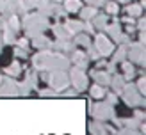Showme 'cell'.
<instances>
[{"label": "cell", "instance_id": "b9f144b4", "mask_svg": "<svg viewBox=\"0 0 146 135\" xmlns=\"http://www.w3.org/2000/svg\"><path fill=\"white\" fill-rule=\"evenodd\" d=\"M135 28H137V30H144V28H146V20H144V18H139V21H137Z\"/></svg>", "mask_w": 146, "mask_h": 135}, {"label": "cell", "instance_id": "6da1fadb", "mask_svg": "<svg viewBox=\"0 0 146 135\" xmlns=\"http://www.w3.org/2000/svg\"><path fill=\"white\" fill-rule=\"evenodd\" d=\"M70 59L64 53H54L50 50H39L32 57V68L36 71H57V69H68Z\"/></svg>", "mask_w": 146, "mask_h": 135}, {"label": "cell", "instance_id": "ee69618b", "mask_svg": "<svg viewBox=\"0 0 146 135\" xmlns=\"http://www.w3.org/2000/svg\"><path fill=\"white\" fill-rule=\"evenodd\" d=\"M125 30H127V34L130 36V34H134L137 28H135V25H134V23H127V28H125Z\"/></svg>", "mask_w": 146, "mask_h": 135}, {"label": "cell", "instance_id": "f1b7e54d", "mask_svg": "<svg viewBox=\"0 0 146 135\" xmlns=\"http://www.w3.org/2000/svg\"><path fill=\"white\" fill-rule=\"evenodd\" d=\"M127 50H128V45H121L118 50H116V53H114V57H112V64H118V62H121V61H125L127 59Z\"/></svg>", "mask_w": 146, "mask_h": 135}, {"label": "cell", "instance_id": "1f68e13d", "mask_svg": "<svg viewBox=\"0 0 146 135\" xmlns=\"http://www.w3.org/2000/svg\"><path fill=\"white\" fill-rule=\"evenodd\" d=\"M114 135H143V133H139L137 130H134V128H125V126H121Z\"/></svg>", "mask_w": 146, "mask_h": 135}, {"label": "cell", "instance_id": "ba28073f", "mask_svg": "<svg viewBox=\"0 0 146 135\" xmlns=\"http://www.w3.org/2000/svg\"><path fill=\"white\" fill-rule=\"evenodd\" d=\"M127 61L130 62H135L139 66L144 68V62H146V57H144V45L141 43H128V50H127Z\"/></svg>", "mask_w": 146, "mask_h": 135}, {"label": "cell", "instance_id": "f907efd6", "mask_svg": "<svg viewBox=\"0 0 146 135\" xmlns=\"http://www.w3.org/2000/svg\"><path fill=\"white\" fill-rule=\"evenodd\" d=\"M2 78H4V76H2V73H0V82H2Z\"/></svg>", "mask_w": 146, "mask_h": 135}, {"label": "cell", "instance_id": "9a60e30c", "mask_svg": "<svg viewBox=\"0 0 146 135\" xmlns=\"http://www.w3.org/2000/svg\"><path fill=\"white\" fill-rule=\"evenodd\" d=\"M31 41H32V46L38 48V50H50L52 48V41H50L46 36H43V34L36 36V38H32Z\"/></svg>", "mask_w": 146, "mask_h": 135}, {"label": "cell", "instance_id": "7a4b0ae2", "mask_svg": "<svg viewBox=\"0 0 146 135\" xmlns=\"http://www.w3.org/2000/svg\"><path fill=\"white\" fill-rule=\"evenodd\" d=\"M48 27H50L48 16H45V14H41V13H34V14L27 13L23 16V20H21V28L25 30V38L27 39H32L36 36L43 34Z\"/></svg>", "mask_w": 146, "mask_h": 135}, {"label": "cell", "instance_id": "3957f363", "mask_svg": "<svg viewBox=\"0 0 146 135\" xmlns=\"http://www.w3.org/2000/svg\"><path fill=\"white\" fill-rule=\"evenodd\" d=\"M41 78L45 80L54 91L61 92L70 85V76H68V69H57V71H41Z\"/></svg>", "mask_w": 146, "mask_h": 135}, {"label": "cell", "instance_id": "ac0fdd59", "mask_svg": "<svg viewBox=\"0 0 146 135\" xmlns=\"http://www.w3.org/2000/svg\"><path fill=\"white\" fill-rule=\"evenodd\" d=\"M34 7H38L39 13L45 14V16H50L54 11V4L50 0H34Z\"/></svg>", "mask_w": 146, "mask_h": 135}, {"label": "cell", "instance_id": "7dc6e473", "mask_svg": "<svg viewBox=\"0 0 146 135\" xmlns=\"http://www.w3.org/2000/svg\"><path fill=\"white\" fill-rule=\"evenodd\" d=\"M137 43H141V45H144L146 43V36H144V30H139V41Z\"/></svg>", "mask_w": 146, "mask_h": 135}, {"label": "cell", "instance_id": "5bb4252c", "mask_svg": "<svg viewBox=\"0 0 146 135\" xmlns=\"http://www.w3.org/2000/svg\"><path fill=\"white\" fill-rule=\"evenodd\" d=\"M52 48H55L57 52H71L77 46L71 43V39H55L52 41Z\"/></svg>", "mask_w": 146, "mask_h": 135}, {"label": "cell", "instance_id": "8992f818", "mask_svg": "<svg viewBox=\"0 0 146 135\" xmlns=\"http://www.w3.org/2000/svg\"><path fill=\"white\" fill-rule=\"evenodd\" d=\"M68 76H70V84L73 85V89H75L77 92H82V91L87 89V75H86V69H80L77 66H73L68 71Z\"/></svg>", "mask_w": 146, "mask_h": 135}, {"label": "cell", "instance_id": "f6af8a7d", "mask_svg": "<svg viewBox=\"0 0 146 135\" xmlns=\"http://www.w3.org/2000/svg\"><path fill=\"white\" fill-rule=\"evenodd\" d=\"M87 4H91V5H104L107 0H86Z\"/></svg>", "mask_w": 146, "mask_h": 135}, {"label": "cell", "instance_id": "9c48e42d", "mask_svg": "<svg viewBox=\"0 0 146 135\" xmlns=\"http://www.w3.org/2000/svg\"><path fill=\"white\" fill-rule=\"evenodd\" d=\"M93 46H94V50L98 52L100 57H109V55L114 52V43L109 39L105 34H96Z\"/></svg>", "mask_w": 146, "mask_h": 135}, {"label": "cell", "instance_id": "4316f807", "mask_svg": "<svg viewBox=\"0 0 146 135\" xmlns=\"http://www.w3.org/2000/svg\"><path fill=\"white\" fill-rule=\"evenodd\" d=\"M78 13H80V20H82V21H89L98 11H96V7H94V5H87V7H80Z\"/></svg>", "mask_w": 146, "mask_h": 135}, {"label": "cell", "instance_id": "44dd1931", "mask_svg": "<svg viewBox=\"0 0 146 135\" xmlns=\"http://www.w3.org/2000/svg\"><path fill=\"white\" fill-rule=\"evenodd\" d=\"M121 69H123V78L128 82V80H132V78L135 76V68H134V64L130 62V61H121Z\"/></svg>", "mask_w": 146, "mask_h": 135}, {"label": "cell", "instance_id": "4dcf8cb0", "mask_svg": "<svg viewBox=\"0 0 146 135\" xmlns=\"http://www.w3.org/2000/svg\"><path fill=\"white\" fill-rule=\"evenodd\" d=\"M104 5H105L107 14H112V16H116V14L119 13V5H118V2H109V0H107Z\"/></svg>", "mask_w": 146, "mask_h": 135}, {"label": "cell", "instance_id": "2e32d148", "mask_svg": "<svg viewBox=\"0 0 146 135\" xmlns=\"http://www.w3.org/2000/svg\"><path fill=\"white\" fill-rule=\"evenodd\" d=\"M64 27L68 28V32H70L71 36H75V34H78V32L84 30V21H82V20H66Z\"/></svg>", "mask_w": 146, "mask_h": 135}, {"label": "cell", "instance_id": "e0dca14e", "mask_svg": "<svg viewBox=\"0 0 146 135\" xmlns=\"http://www.w3.org/2000/svg\"><path fill=\"white\" fill-rule=\"evenodd\" d=\"M109 85L112 87V91L116 92V94H119L123 85H125V78H123V75H118V73H112L111 75V82H109Z\"/></svg>", "mask_w": 146, "mask_h": 135}, {"label": "cell", "instance_id": "ffe728a7", "mask_svg": "<svg viewBox=\"0 0 146 135\" xmlns=\"http://www.w3.org/2000/svg\"><path fill=\"white\" fill-rule=\"evenodd\" d=\"M107 20H109L107 14H98V13H96L89 21H91V25L94 27V30H104L105 25H107Z\"/></svg>", "mask_w": 146, "mask_h": 135}, {"label": "cell", "instance_id": "7bdbcfd3", "mask_svg": "<svg viewBox=\"0 0 146 135\" xmlns=\"http://www.w3.org/2000/svg\"><path fill=\"white\" fill-rule=\"evenodd\" d=\"M77 94H78V92H77L75 89H68L66 92H62V96H66V98H75Z\"/></svg>", "mask_w": 146, "mask_h": 135}, {"label": "cell", "instance_id": "4fadbf2b", "mask_svg": "<svg viewBox=\"0 0 146 135\" xmlns=\"http://www.w3.org/2000/svg\"><path fill=\"white\" fill-rule=\"evenodd\" d=\"M89 76H93L94 84H100V85H104V87H107L109 82H111V73H109L107 69L96 68V69H93L91 73H89Z\"/></svg>", "mask_w": 146, "mask_h": 135}, {"label": "cell", "instance_id": "d6986e66", "mask_svg": "<svg viewBox=\"0 0 146 135\" xmlns=\"http://www.w3.org/2000/svg\"><path fill=\"white\" fill-rule=\"evenodd\" d=\"M52 30L55 34V39H71L73 36L68 32V28L64 27V23H55L52 25Z\"/></svg>", "mask_w": 146, "mask_h": 135}, {"label": "cell", "instance_id": "ab89813d", "mask_svg": "<svg viewBox=\"0 0 146 135\" xmlns=\"http://www.w3.org/2000/svg\"><path fill=\"white\" fill-rule=\"evenodd\" d=\"M82 32H87V34H94V27L89 23V21H84V30Z\"/></svg>", "mask_w": 146, "mask_h": 135}, {"label": "cell", "instance_id": "d4e9b609", "mask_svg": "<svg viewBox=\"0 0 146 135\" xmlns=\"http://www.w3.org/2000/svg\"><path fill=\"white\" fill-rule=\"evenodd\" d=\"M21 71H23V68H21V64L20 62H11L9 66H7L5 69H4V73L7 75V76H13V78H16V76H20L21 75Z\"/></svg>", "mask_w": 146, "mask_h": 135}, {"label": "cell", "instance_id": "d6a6232c", "mask_svg": "<svg viewBox=\"0 0 146 135\" xmlns=\"http://www.w3.org/2000/svg\"><path fill=\"white\" fill-rule=\"evenodd\" d=\"M139 121H137L135 117H130V119H123V126L125 128H134V130H137L139 128Z\"/></svg>", "mask_w": 146, "mask_h": 135}, {"label": "cell", "instance_id": "8fae6325", "mask_svg": "<svg viewBox=\"0 0 146 135\" xmlns=\"http://www.w3.org/2000/svg\"><path fill=\"white\" fill-rule=\"evenodd\" d=\"M70 62H73V66H77L80 69H86L89 66V57H87L86 52L82 50H71V57H70Z\"/></svg>", "mask_w": 146, "mask_h": 135}, {"label": "cell", "instance_id": "60d3db41", "mask_svg": "<svg viewBox=\"0 0 146 135\" xmlns=\"http://www.w3.org/2000/svg\"><path fill=\"white\" fill-rule=\"evenodd\" d=\"M134 117L139 121V123H144V110H135V114H134Z\"/></svg>", "mask_w": 146, "mask_h": 135}, {"label": "cell", "instance_id": "7c38bea8", "mask_svg": "<svg viewBox=\"0 0 146 135\" xmlns=\"http://www.w3.org/2000/svg\"><path fill=\"white\" fill-rule=\"evenodd\" d=\"M89 133L91 135H105V133H116L114 128L107 126L102 121H91L89 123Z\"/></svg>", "mask_w": 146, "mask_h": 135}, {"label": "cell", "instance_id": "83f0119b", "mask_svg": "<svg viewBox=\"0 0 146 135\" xmlns=\"http://www.w3.org/2000/svg\"><path fill=\"white\" fill-rule=\"evenodd\" d=\"M80 7H82V2L80 0H64V5H62V9L66 11V13H78L80 11Z\"/></svg>", "mask_w": 146, "mask_h": 135}, {"label": "cell", "instance_id": "7402d4cb", "mask_svg": "<svg viewBox=\"0 0 146 135\" xmlns=\"http://www.w3.org/2000/svg\"><path fill=\"white\" fill-rule=\"evenodd\" d=\"M38 80H39V76L36 73V69H31V71H27L23 82L31 87V91H38Z\"/></svg>", "mask_w": 146, "mask_h": 135}, {"label": "cell", "instance_id": "8d00e7d4", "mask_svg": "<svg viewBox=\"0 0 146 135\" xmlns=\"http://www.w3.org/2000/svg\"><path fill=\"white\" fill-rule=\"evenodd\" d=\"M27 55H29V50H25V48H20V46H16V45H14V57L25 59Z\"/></svg>", "mask_w": 146, "mask_h": 135}, {"label": "cell", "instance_id": "f546056e", "mask_svg": "<svg viewBox=\"0 0 146 135\" xmlns=\"http://www.w3.org/2000/svg\"><path fill=\"white\" fill-rule=\"evenodd\" d=\"M127 14L128 16H132V18H135V16H141V13H143V5L141 4H130V5H127Z\"/></svg>", "mask_w": 146, "mask_h": 135}, {"label": "cell", "instance_id": "277c9868", "mask_svg": "<svg viewBox=\"0 0 146 135\" xmlns=\"http://www.w3.org/2000/svg\"><path fill=\"white\" fill-rule=\"evenodd\" d=\"M89 112H91V116L96 119V121H102V123H105V121H111L114 116H116V112H114V105H111L105 99H98L96 103H93L91 105V109H89Z\"/></svg>", "mask_w": 146, "mask_h": 135}, {"label": "cell", "instance_id": "f35d334b", "mask_svg": "<svg viewBox=\"0 0 146 135\" xmlns=\"http://www.w3.org/2000/svg\"><path fill=\"white\" fill-rule=\"evenodd\" d=\"M105 98H107V101L111 103V105H116V103H118V94H116V92H109V91H107Z\"/></svg>", "mask_w": 146, "mask_h": 135}, {"label": "cell", "instance_id": "681fc988", "mask_svg": "<svg viewBox=\"0 0 146 135\" xmlns=\"http://www.w3.org/2000/svg\"><path fill=\"white\" fill-rule=\"evenodd\" d=\"M119 2H125V4H128V0H119Z\"/></svg>", "mask_w": 146, "mask_h": 135}, {"label": "cell", "instance_id": "836d02e7", "mask_svg": "<svg viewBox=\"0 0 146 135\" xmlns=\"http://www.w3.org/2000/svg\"><path fill=\"white\" fill-rule=\"evenodd\" d=\"M86 50H87V57H89V61H98V59H100V55H98L96 50H94V46H93V45H89Z\"/></svg>", "mask_w": 146, "mask_h": 135}, {"label": "cell", "instance_id": "c3c4849f", "mask_svg": "<svg viewBox=\"0 0 146 135\" xmlns=\"http://www.w3.org/2000/svg\"><path fill=\"white\" fill-rule=\"evenodd\" d=\"M2 45L4 43H2V36H0V53H2Z\"/></svg>", "mask_w": 146, "mask_h": 135}, {"label": "cell", "instance_id": "cb8c5ba5", "mask_svg": "<svg viewBox=\"0 0 146 135\" xmlns=\"http://www.w3.org/2000/svg\"><path fill=\"white\" fill-rule=\"evenodd\" d=\"M2 43H5V45H14V41H16V32L13 30V28H9V27H4L2 28Z\"/></svg>", "mask_w": 146, "mask_h": 135}, {"label": "cell", "instance_id": "30bf717a", "mask_svg": "<svg viewBox=\"0 0 146 135\" xmlns=\"http://www.w3.org/2000/svg\"><path fill=\"white\" fill-rule=\"evenodd\" d=\"M0 96H20V82L13 76H4L0 82Z\"/></svg>", "mask_w": 146, "mask_h": 135}, {"label": "cell", "instance_id": "5b68a950", "mask_svg": "<svg viewBox=\"0 0 146 135\" xmlns=\"http://www.w3.org/2000/svg\"><path fill=\"white\" fill-rule=\"evenodd\" d=\"M119 94L123 98V101H125L128 107H134L135 109V107H139V105H144V96L137 91V87L134 84H125Z\"/></svg>", "mask_w": 146, "mask_h": 135}, {"label": "cell", "instance_id": "d590c367", "mask_svg": "<svg viewBox=\"0 0 146 135\" xmlns=\"http://www.w3.org/2000/svg\"><path fill=\"white\" fill-rule=\"evenodd\" d=\"M135 87H137V91L141 92V94L144 96V92H146V78H144V75L137 80V84H135Z\"/></svg>", "mask_w": 146, "mask_h": 135}, {"label": "cell", "instance_id": "e575fe53", "mask_svg": "<svg viewBox=\"0 0 146 135\" xmlns=\"http://www.w3.org/2000/svg\"><path fill=\"white\" fill-rule=\"evenodd\" d=\"M57 94H59V92L54 91L52 87H48V89H41V91H39V96H41V98H52V96H57Z\"/></svg>", "mask_w": 146, "mask_h": 135}, {"label": "cell", "instance_id": "bcb514c9", "mask_svg": "<svg viewBox=\"0 0 146 135\" xmlns=\"http://www.w3.org/2000/svg\"><path fill=\"white\" fill-rule=\"evenodd\" d=\"M105 66H107V71H109V73H116V64H112V62H107L105 64Z\"/></svg>", "mask_w": 146, "mask_h": 135}, {"label": "cell", "instance_id": "603a6c76", "mask_svg": "<svg viewBox=\"0 0 146 135\" xmlns=\"http://www.w3.org/2000/svg\"><path fill=\"white\" fill-rule=\"evenodd\" d=\"M71 43L75 46H84V48H87L89 45H93L91 39H89V34H82V32H78V34L73 36V41Z\"/></svg>", "mask_w": 146, "mask_h": 135}, {"label": "cell", "instance_id": "74e56055", "mask_svg": "<svg viewBox=\"0 0 146 135\" xmlns=\"http://www.w3.org/2000/svg\"><path fill=\"white\" fill-rule=\"evenodd\" d=\"M14 45L20 46V48L29 50V45H31V43H29V39H27V38H21V39H16V41H14Z\"/></svg>", "mask_w": 146, "mask_h": 135}, {"label": "cell", "instance_id": "52a82bcc", "mask_svg": "<svg viewBox=\"0 0 146 135\" xmlns=\"http://www.w3.org/2000/svg\"><path fill=\"white\" fill-rule=\"evenodd\" d=\"M104 30L107 32L109 39H114V43H119V45H128V43H130V36L123 34L121 25L118 23V21H114V23H107Z\"/></svg>", "mask_w": 146, "mask_h": 135}, {"label": "cell", "instance_id": "816d5d0a", "mask_svg": "<svg viewBox=\"0 0 146 135\" xmlns=\"http://www.w3.org/2000/svg\"><path fill=\"white\" fill-rule=\"evenodd\" d=\"M105 135H114V133H105Z\"/></svg>", "mask_w": 146, "mask_h": 135}, {"label": "cell", "instance_id": "484cf974", "mask_svg": "<svg viewBox=\"0 0 146 135\" xmlns=\"http://www.w3.org/2000/svg\"><path fill=\"white\" fill-rule=\"evenodd\" d=\"M89 94H91V98H94V99H104L105 94H107V89L104 87V85H100V84H94L93 87L89 89Z\"/></svg>", "mask_w": 146, "mask_h": 135}]
</instances>
